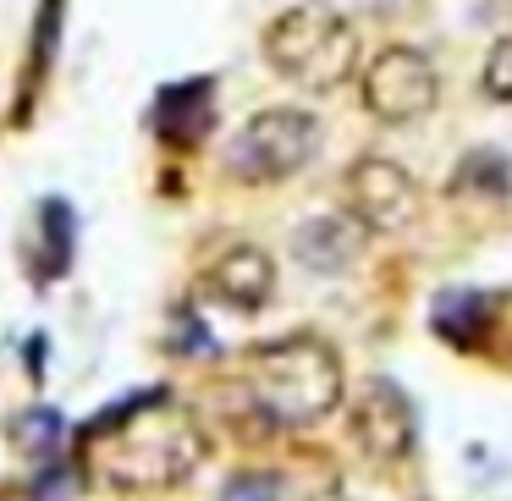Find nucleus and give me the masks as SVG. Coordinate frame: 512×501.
I'll use <instances>...</instances> for the list:
<instances>
[{"label": "nucleus", "instance_id": "423d86ee", "mask_svg": "<svg viewBox=\"0 0 512 501\" xmlns=\"http://www.w3.org/2000/svg\"><path fill=\"white\" fill-rule=\"evenodd\" d=\"M347 210L364 232H402L419 215V182L386 155H364L347 171Z\"/></svg>", "mask_w": 512, "mask_h": 501}, {"label": "nucleus", "instance_id": "4468645a", "mask_svg": "<svg viewBox=\"0 0 512 501\" xmlns=\"http://www.w3.org/2000/svg\"><path fill=\"white\" fill-rule=\"evenodd\" d=\"M452 182H457L463 193L485 188L490 199H501V193H507V182H512V171H507V160H501L496 149H485V155H468V160H463V171H457Z\"/></svg>", "mask_w": 512, "mask_h": 501}, {"label": "nucleus", "instance_id": "f257e3e1", "mask_svg": "<svg viewBox=\"0 0 512 501\" xmlns=\"http://www.w3.org/2000/svg\"><path fill=\"white\" fill-rule=\"evenodd\" d=\"M94 441V468L105 485L116 490H166L199 468L204 441L193 430V419L166 402V391H133V397L111 402L105 413H94L89 430Z\"/></svg>", "mask_w": 512, "mask_h": 501}, {"label": "nucleus", "instance_id": "ddd939ff", "mask_svg": "<svg viewBox=\"0 0 512 501\" xmlns=\"http://www.w3.org/2000/svg\"><path fill=\"white\" fill-rule=\"evenodd\" d=\"M12 435L28 446V452L45 457V452H56V446L67 441V419H61L56 408H28V413H17V419H12Z\"/></svg>", "mask_w": 512, "mask_h": 501}, {"label": "nucleus", "instance_id": "f8f14e48", "mask_svg": "<svg viewBox=\"0 0 512 501\" xmlns=\"http://www.w3.org/2000/svg\"><path fill=\"white\" fill-rule=\"evenodd\" d=\"M39 243H45V254H34L39 276H67V259H72V204L67 199L39 204Z\"/></svg>", "mask_w": 512, "mask_h": 501}, {"label": "nucleus", "instance_id": "1a4fd4ad", "mask_svg": "<svg viewBox=\"0 0 512 501\" xmlns=\"http://www.w3.org/2000/svg\"><path fill=\"white\" fill-rule=\"evenodd\" d=\"M215 127V83L193 78V83H171V89L155 94L149 105V133L160 144H199Z\"/></svg>", "mask_w": 512, "mask_h": 501}, {"label": "nucleus", "instance_id": "7ed1b4c3", "mask_svg": "<svg viewBox=\"0 0 512 501\" xmlns=\"http://www.w3.org/2000/svg\"><path fill=\"white\" fill-rule=\"evenodd\" d=\"M265 61L292 89L331 94L358 72V28L336 6H292L265 28Z\"/></svg>", "mask_w": 512, "mask_h": 501}, {"label": "nucleus", "instance_id": "f03ea898", "mask_svg": "<svg viewBox=\"0 0 512 501\" xmlns=\"http://www.w3.org/2000/svg\"><path fill=\"white\" fill-rule=\"evenodd\" d=\"M248 408H259L270 424H320L342 402V364L320 336H276L243 358Z\"/></svg>", "mask_w": 512, "mask_h": 501}, {"label": "nucleus", "instance_id": "2eb2a0df", "mask_svg": "<svg viewBox=\"0 0 512 501\" xmlns=\"http://www.w3.org/2000/svg\"><path fill=\"white\" fill-rule=\"evenodd\" d=\"M485 94L501 100V105H512V34L496 39L490 56H485Z\"/></svg>", "mask_w": 512, "mask_h": 501}, {"label": "nucleus", "instance_id": "9d476101", "mask_svg": "<svg viewBox=\"0 0 512 501\" xmlns=\"http://www.w3.org/2000/svg\"><path fill=\"white\" fill-rule=\"evenodd\" d=\"M364 248V226L347 215H314L292 232V254L314 270V276H342Z\"/></svg>", "mask_w": 512, "mask_h": 501}, {"label": "nucleus", "instance_id": "0eeeda50", "mask_svg": "<svg viewBox=\"0 0 512 501\" xmlns=\"http://www.w3.org/2000/svg\"><path fill=\"white\" fill-rule=\"evenodd\" d=\"M353 441L375 463H397L413 452V408L391 380H369L364 397L353 402Z\"/></svg>", "mask_w": 512, "mask_h": 501}, {"label": "nucleus", "instance_id": "6e6552de", "mask_svg": "<svg viewBox=\"0 0 512 501\" xmlns=\"http://www.w3.org/2000/svg\"><path fill=\"white\" fill-rule=\"evenodd\" d=\"M270 292H276V265H270V254L254 243L226 248V254L204 270V298L232 309V314H259L270 303Z\"/></svg>", "mask_w": 512, "mask_h": 501}, {"label": "nucleus", "instance_id": "39448f33", "mask_svg": "<svg viewBox=\"0 0 512 501\" xmlns=\"http://www.w3.org/2000/svg\"><path fill=\"white\" fill-rule=\"evenodd\" d=\"M435 100H441V78L419 45H386L364 67V111L380 122H419Z\"/></svg>", "mask_w": 512, "mask_h": 501}, {"label": "nucleus", "instance_id": "20e7f679", "mask_svg": "<svg viewBox=\"0 0 512 501\" xmlns=\"http://www.w3.org/2000/svg\"><path fill=\"white\" fill-rule=\"evenodd\" d=\"M314 155H320V122L298 105H270L237 127V138L226 144V171L248 188H270L298 177Z\"/></svg>", "mask_w": 512, "mask_h": 501}, {"label": "nucleus", "instance_id": "a211bd4d", "mask_svg": "<svg viewBox=\"0 0 512 501\" xmlns=\"http://www.w3.org/2000/svg\"><path fill=\"white\" fill-rule=\"evenodd\" d=\"M72 496V468L61 474H39V501H67Z\"/></svg>", "mask_w": 512, "mask_h": 501}, {"label": "nucleus", "instance_id": "dca6fc26", "mask_svg": "<svg viewBox=\"0 0 512 501\" xmlns=\"http://www.w3.org/2000/svg\"><path fill=\"white\" fill-rule=\"evenodd\" d=\"M171 358H193V353H215V336L204 331V320L199 314H177L171 320Z\"/></svg>", "mask_w": 512, "mask_h": 501}, {"label": "nucleus", "instance_id": "f3484780", "mask_svg": "<svg viewBox=\"0 0 512 501\" xmlns=\"http://www.w3.org/2000/svg\"><path fill=\"white\" fill-rule=\"evenodd\" d=\"M221 501H281V479L276 474H232L221 490Z\"/></svg>", "mask_w": 512, "mask_h": 501}, {"label": "nucleus", "instance_id": "9b49d317", "mask_svg": "<svg viewBox=\"0 0 512 501\" xmlns=\"http://www.w3.org/2000/svg\"><path fill=\"white\" fill-rule=\"evenodd\" d=\"M430 325H435V336L468 347L490 325V298H485V292H468V287H452V292H441V298H435Z\"/></svg>", "mask_w": 512, "mask_h": 501}]
</instances>
